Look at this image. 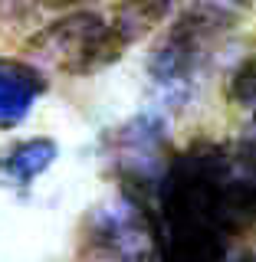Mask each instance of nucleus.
Masks as SVG:
<instances>
[{
	"label": "nucleus",
	"instance_id": "obj_1",
	"mask_svg": "<svg viewBox=\"0 0 256 262\" xmlns=\"http://www.w3.org/2000/svg\"><path fill=\"white\" fill-rule=\"evenodd\" d=\"M161 262H230L256 226V147L197 141L168 164L148 203Z\"/></svg>",
	"mask_w": 256,
	"mask_h": 262
},
{
	"label": "nucleus",
	"instance_id": "obj_2",
	"mask_svg": "<svg viewBox=\"0 0 256 262\" xmlns=\"http://www.w3.org/2000/svg\"><path fill=\"white\" fill-rule=\"evenodd\" d=\"M36 62L49 66L66 76H92L105 69L128 49V39L115 27L112 16L95 10H72L53 20L46 30L27 43Z\"/></svg>",
	"mask_w": 256,
	"mask_h": 262
},
{
	"label": "nucleus",
	"instance_id": "obj_3",
	"mask_svg": "<svg viewBox=\"0 0 256 262\" xmlns=\"http://www.w3.org/2000/svg\"><path fill=\"white\" fill-rule=\"evenodd\" d=\"M227 27H230V16L220 13L217 7H194V10H187L174 23V30L168 33L161 49L154 53L151 72L171 89L187 85L207 66Z\"/></svg>",
	"mask_w": 256,
	"mask_h": 262
},
{
	"label": "nucleus",
	"instance_id": "obj_4",
	"mask_svg": "<svg viewBox=\"0 0 256 262\" xmlns=\"http://www.w3.org/2000/svg\"><path fill=\"white\" fill-rule=\"evenodd\" d=\"M46 79L33 62L0 59V128H13L30 115L33 102L43 95Z\"/></svg>",
	"mask_w": 256,
	"mask_h": 262
},
{
	"label": "nucleus",
	"instance_id": "obj_5",
	"mask_svg": "<svg viewBox=\"0 0 256 262\" xmlns=\"http://www.w3.org/2000/svg\"><path fill=\"white\" fill-rule=\"evenodd\" d=\"M53 141H23L0 154V187H27L53 161Z\"/></svg>",
	"mask_w": 256,
	"mask_h": 262
},
{
	"label": "nucleus",
	"instance_id": "obj_6",
	"mask_svg": "<svg viewBox=\"0 0 256 262\" xmlns=\"http://www.w3.org/2000/svg\"><path fill=\"white\" fill-rule=\"evenodd\" d=\"M171 7H174V0H125V4L115 10L112 20L131 46L135 39H142L145 33H151L158 27L164 16H168Z\"/></svg>",
	"mask_w": 256,
	"mask_h": 262
},
{
	"label": "nucleus",
	"instance_id": "obj_7",
	"mask_svg": "<svg viewBox=\"0 0 256 262\" xmlns=\"http://www.w3.org/2000/svg\"><path fill=\"white\" fill-rule=\"evenodd\" d=\"M230 102L237 105H256V53L237 66L230 79Z\"/></svg>",
	"mask_w": 256,
	"mask_h": 262
},
{
	"label": "nucleus",
	"instance_id": "obj_8",
	"mask_svg": "<svg viewBox=\"0 0 256 262\" xmlns=\"http://www.w3.org/2000/svg\"><path fill=\"white\" fill-rule=\"evenodd\" d=\"M79 0H0V16H20L23 7H72Z\"/></svg>",
	"mask_w": 256,
	"mask_h": 262
},
{
	"label": "nucleus",
	"instance_id": "obj_9",
	"mask_svg": "<svg viewBox=\"0 0 256 262\" xmlns=\"http://www.w3.org/2000/svg\"><path fill=\"white\" fill-rule=\"evenodd\" d=\"M243 141H250V144L256 147V118H253V128H250V135H246V138H243Z\"/></svg>",
	"mask_w": 256,
	"mask_h": 262
},
{
	"label": "nucleus",
	"instance_id": "obj_10",
	"mask_svg": "<svg viewBox=\"0 0 256 262\" xmlns=\"http://www.w3.org/2000/svg\"><path fill=\"white\" fill-rule=\"evenodd\" d=\"M230 4H250V0H230Z\"/></svg>",
	"mask_w": 256,
	"mask_h": 262
}]
</instances>
